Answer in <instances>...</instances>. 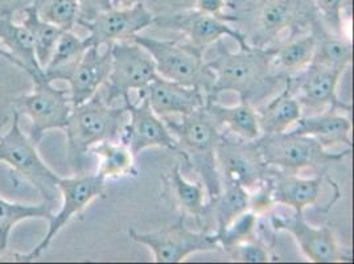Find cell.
I'll use <instances>...</instances> for the list:
<instances>
[{"mask_svg":"<svg viewBox=\"0 0 354 264\" xmlns=\"http://www.w3.org/2000/svg\"><path fill=\"white\" fill-rule=\"evenodd\" d=\"M212 48L213 57L207 61L214 72L216 81L207 101H216L222 93L234 91L241 102L259 107L284 88L287 79L274 72L266 48L250 46L232 52L223 40L212 45Z\"/></svg>","mask_w":354,"mask_h":264,"instance_id":"cell-1","label":"cell"},{"mask_svg":"<svg viewBox=\"0 0 354 264\" xmlns=\"http://www.w3.org/2000/svg\"><path fill=\"white\" fill-rule=\"evenodd\" d=\"M129 111L126 104H107L98 91L86 102L73 106L66 127V156L74 175L85 172L88 151L104 140L122 138Z\"/></svg>","mask_w":354,"mask_h":264,"instance_id":"cell-2","label":"cell"},{"mask_svg":"<svg viewBox=\"0 0 354 264\" xmlns=\"http://www.w3.org/2000/svg\"><path fill=\"white\" fill-rule=\"evenodd\" d=\"M164 122L176 139V151L201 178L207 200L216 197L222 189L216 162V149L221 139L222 127L209 111L207 103L187 117H164Z\"/></svg>","mask_w":354,"mask_h":264,"instance_id":"cell-3","label":"cell"},{"mask_svg":"<svg viewBox=\"0 0 354 264\" xmlns=\"http://www.w3.org/2000/svg\"><path fill=\"white\" fill-rule=\"evenodd\" d=\"M255 144L268 167L288 173L310 169L316 175H326L330 164L341 162L352 153V148L342 152H329L316 139L291 130L262 133Z\"/></svg>","mask_w":354,"mask_h":264,"instance_id":"cell-4","label":"cell"},{"mask_svg":"<svg viewBox=\"0 0 354 264\" xmlns=\"http://www.w3.org/2000/svg\"><path fill=\"white\" fill-rule=\"evenodd\" d=\"M131 40L151 55L160 77L184 86L200 88L207 97L210 94L216 75L204 59L205 49L189 41H169L142 35H135Z\"/></svg>","mask_w":354,"mask_h":264,"instance_id":"cell-5","label":"cell"},{"mask_svg":"<svg viewBox=\"0 0 354 264\" xmlns=\"http://www.w3.org/2000/svg\"><path fill=\"white\" fill-rule=\"evenodd\" d=\"M249 14L250 28L245 36L248 43L257 48L277 44L286 30L290 37L306 33L317 17L312 0H257Z\"/></svg>","mask_w":354,"mask_h":264,"instance_id":"cell-6","label":"cell"},{"mask_svg":"<svg viewBox=\"0 0 354 264\" xmlns=\"http://www.w3.org/2000/svg\"><path fill=\"white\" fill-rule=\"evenodd\" d=\"M20 117L14 109L11 123L0 136V162L7 164L17 176L30 182L40 193L43 201L53 207L59 193L57 188L59 176L45 164L39 155L37 144L23 132Z\"/></svg>","mask_w":354,"mask_h":264,"instance_id":"cell-7","label":"cell"},{"mask_svg":"<svg viewBox=\"0 0 354 264\" xmlns=\"http://www.w3.org/2000/svg\"><path fill=\"white\" fill-rule=\"evenodd\" d=\"M33 90L14 101V109L21 115L30 119V136L35 144H39L46 132L64 130L68 124L73 104L69 90L53 86L41 73L30 74Z\"/></svg>","mask_w":354,"mask_h":264,"instance_id":"cell-8","label":"cell"},{"mask_svg":"<svg viewBox=\"0 0 354 264\" xmlns=\"http://www.w3.org/2000/svg\"><path fill=\"white\" fill-rule=\"evenodd\" d=\"M158 75L153 59L142 45L133 40H123L111 44V68L104 84L107 104L118 100L131 102L130 93L142 91Z\"/></svg>","mask_w":354,"mask_h":264,"instance_id":"cell-9","label":"cell"},{"mask_svg":"<svg viewBox=\"0 0 354 264\" xmlns=\"http://www.w3.org/2000/svg\"><path fill=\"white\" fill-rule=\"evenodd\" d=\"M185 216L181 214L175 225L167 226L162 230L152 233H138L133 229L129 235L133 242L147 246L153 254L156 263H180L189 255L220 249V245L213 232L189 230L185 225Z\"/></svg>","mask_w":354,"mask_h":264,"instance_id":"cell-10","label":"cell"},{"mask_svg":"<svg viewBox=\"0 0 354 264\" xmlns=\"http://www.w3.org/2000/svg\"><path fill=\"white\" fill-rule=\"evenodd\" d=\"M57 188L62 198L61 207L56 214L50 217L48 230L41 242L32 249L30 254L20 256L21 261L30 262L39 258L49 247L56 235L71 222L75 214L81 213L95 198L104 197L106 180L97 172H84L68 178L59 177Z\"/></svg>","mask_w":354,"mask_h":264,"instance_id":"cell-11","label":"cell"},{"mask_svg":"<svg viewBox=\"0 0 354 264\" xmlns=\"http://www.w3.org/2000/svg\"><path fill=\"white\" fill-rule=\"evenodd\" d=\"M216 162L222 185L234 184L250 191L265 181L270 167L254 142L232 139L222 132L216 149Z\"/></svg>","mask_w":354,"mask_h":264,"instance_id":"cell-12","label":"cell"},{"mask_svg":"<svg viewBox=\"0 0 354 264\" xmlns=\"http://www.w3.org/2000/svg\"><path fill=\"white\" fill-rule=\"evenodd\" d=\"M344 72L310 62L301 72L287 78L286 86L310 114L328 109L352 111V104L339 101L337 85Z\"/></svg>","mask_w":354,"mask_h":264,"instance_id":"cell-13","label":"cell"},{"mask_svg":"<svg viewBox=\"0 0 354 264\" xmlns=\"http://www.w3.org/2000/svg\"><path fill=\"white\" fill-rule=\"evenodd\" d=\"M153 26H158L162 30L180 32L191 44L203 49H207V46L223 40V37L236 40L241 49L252 46L248 43L242 30L233 28L227 19L203 12L197 8L183 11L175 15L155 16Z\"/></svg>","mask_w":354,"mask_h":264,"instance_id":"cell-14","label":"cell"},{"mask_svg":"<svg viewBox=\"0 0 354 264\" xmlns=\"http://www.w3.org/2000/svg\"><path fill=\"white\" fill-rule=\"evenodd\" d=\"M271 226L277 232H286L292 235L304 254L313 263H339L351 262L352 258L345 255L339 247L330 227H316L310 225L303 214L292 216H272Z\"/></svg>","mask_w":354,"mask_h":264,"instance_id":"cell-15","label":"cell"},{"mask_svg":"<svg viewBox=\"0 0 354 264\" xmlns=\"http://www.w3.org/2000/svg\"><path fill=\"white\" fill-rule=\"evenodd\" d=\"M155 16L143 3L130 8H111L80 26L86 28L88 46H106L117 41L131 40L135 35L153 26Z\"/></svg>","mask_w":354,"mask_h":264,"instance_id":"cell-16","label":"cell"},{"mask_svg":"<svg viewBox=\"0 0 354 264\" xmlns=\"http://www.w3.org/2000/svg\"><path fill=\"white\" fill-rule=\"evenodd\" d=\"M129 119L120 138L136 156L147 148L160 147L176 151L175 136L149 106L146 98H138V102L126 103Z\"/></svg>","mask_w":354,"mask_h":264,"instance_id":"cell-17","label":"cell"},{"mask_svg":"<svg viewBox=\"0 0 354 264\" xmlns=\"http://www.w3.org/2000/svg\"><path fill=\"white\" fill-rule=\"evenodd\" d=\"M146 98L151 109L162 117H187L207 103V94L200 88L184 86L165 79L159 74L138 91V98Z\"/></svg>","mask_w":354,"mask_h":264,"instance_id":"cell-18","label":"cell"},{"mask_svg":"<svg viewBox=\"0 0 354 264\" xmlns=\"http://www.w3.org/2000/svg\"><path fill=\"white\" fill-rule=\"evenodd\" d=\"M110 68L111 45H106L104 50L97 46H88L82 59L59 78V81H66L69 84L72 104H81L94 97L106 84Z\"/></svg>","mask_w":354,"mask_h":264,"instance_id":"cell-19","label":"cell"},{"mask_svg":"<svg viewBox=\"0 0 354 264\" xmlns=\"http://www.w3.org/2000/svg\"><path fill=\"white\" fill-rule=\"evenodd\" d=\"M328 178L326 175L301 177L297 173L283 172L271 167L268 173L275 205L288 206L294 209L296 214H303L310 206L319 205L323 184Z\"/></svg>","mask_w":354,"mask_h":264,"instance_id":"cell-20","label":"cell"},{"mask_svg":"<svg viewBox=\"0 0 354 264\" xmlns=\"http://www.w3.org/2000/svg\"><path fill=\"white\" fill-rule=\"evenodd\" d=\"M291 131L316 139L323 147L346 144L352 148V122L341 115L339 110L328 109L320 113L301 117Z\"/></svg>","mask_w":354,"mask_h":264,"instance_id":"cell-21","label":"cell"},{"mask_svg":"<svg viewBox=\"0 0 354 264\" xmlns=\"http://www.w3.org/2000/svg\"><path fill=\"white\" fill-rule=\"evenodd\" d=\"M165 194L171 198L183 216H192L198 227H204L207 216V191L201 182H191L181 173V165H176L162 176Z\"/></svg>","mask_w":354,"mask_h":264,"instance_id":"cell-22","label":"cell"},{"mask_svg":"<svg viewBox=\"0 0 354 264\" xmlns=\"http://www.w3.org/2000/svg\"><path fill=\"white\" fill-rule=\"evenodd\" d=\"M315 45V36L308 30L307 33L291 36L286 41L266 46V49L270 53L274 72L287 79L310 65Z\"/></svg>","mask_w":354,"mask_h":264,"instance_id":"cell-23","label":"cell"},{"mask_svg":"<svg viewBox=\"0 0 354 264\" xmlns=\"http://www.w3.org/2000/svg\"><path fill=\"white\" fill-rule=\"evenodd\" d=\"M310 30L316 41L312 62L345 72L353 59L352 41L328 30L319 16L310 23Z\"/></svg>","mask_w":354,"mask_h":264,"instance_id":"cell-24","label":"cell"},{"mask_svg":"<svg viewBox=\"0 0 354 264\" xmlns=\"http://www.w3.org/2000/svg\"><path fill=\"white\" fill-rule=\"evenodd\" d=\"M0 45L11 55V64L28 75L44 72L36 59L30 30L23 23H16L12 16L0 15Z\"/></svg>","mask_w":354,"mask_h":264,"instance_id":"cell-25","label":"cell"},{"mask_svg":"<svg viewBox=\"0 0 354 264\" xmlns=\"http://www.w3.org/2000/svg\"><path fill=\"white\" fill-rule=\"evenodd\" d=\"M249 197L248 189L234 184H223L221 191L207 200L203 230L220 233L236 216L249 210Z\"/></svg>","mask_w":354,"mask_h":264,"instance_id":"cell-26","label":"cell"},{"mask_svg":"<svg viewBox=\"0 0 354 264\" xmlns=\"http://www.w3.org/2000/svg\"><path fill=\"white\" fill-rule=\"evenodd\" d=\"M207 107L218 120L222 129L232 132L238 139L254 142L262 136L257 109L248 102L236 106H223L216 101H207Z\"/></svg>","mask_w":354,"mask_h":264,"instance_id":"cell-27","label":"cell"},{"mask_svg":"<svg viewBox=\"0 0 354 264\" xmlns=\"http://www.w3.org/2000/svg\"><path fill=\"white\" fill-rule=\"evenodd\" d=\"M262 133L288 131L303 117V107L284 85L281 93L272 100L257 107Z\"/></svg>","mask_w":354,"mask_h":264,"instance_id":"cell-28","label":"cell"},{"mask_svg":"<svg viewBox=\"0 0 354 264\" xmlns=\"http://www.w3.org/2000/svg\"><path fill=\"white\" fill-rule=\"evenodd\" d=\"M98 156L100 165L97 173L104 180H115L122 177H135L138 169L135 167V155L130 147L118 140H104L90 149Z\"/></svg>","mask_w":354,"mask_h":264,"instance_id":"cell-29","label":"cell"},{"mask_svg":"<svg viewBox=\"0 0 354 264\" xmlns=\"http://www.w3.org/2000/svg\"><path fill=\"white\" fill-rule=\"evenodd\" d=\"M88 48L85 39L77 36L73 30H64L44 68L45 77L50 82L59 81L62 74L69 72L82 59Z\"/></svg>","mask_w":354,"mask_h":264,"instance_id":"cell-30","label":"cell"},{"mask_svg":"<svg viewBox=\"0 0 354 264\" xmlns=\"http://www.w3.org/2000/svg\"><path fill=\"white\" fill-rule=\"evenodd\" d=\"M52 209L44 201L39 205H27L10 202L0 197V252L7 249L10 235L17 223L33 218L49 220L53 216Z\"/></svg>","mask_w":354,"mask_h":264,"instance_id":"cell-31","label":"cell"},{"mask_svg":"<svg viewBox=\"0 0 354 264\" xmlns=\"http://www.w3.org/2000/svg\"><path fill=\"white\" fill-rule=\"evenodd\" d=\"M21 14L24 15L21 23L30 30L36 59L40 68L44 70L48 61L55 50V46L59 41V36L64 30L43 20L37 14L36 7H30Z\"/></svg>","mask_w":354,"mask_h":264,"instance_id":"cell-32","label":"cell"},{"mask_svg":"<svg viewBox=\"0 0 354 264\" xmlns=\"http://www.w3.org/2000/svg\"><path fill=\"white\" fill-rule=\"evenodd\" d=\"M259 227V216L252 210H245L236 216L220 233H214L220 249L229 251L239 243L257 239V230Z\"/></svg>","mask_w":354,"mask_h":264,"instance_id":"cell-33","label":"cell"},{"mask_svg":"<svg viewBox=\"0 0 354 264\" xmlns=\"http://www.w3.org/2000/svg\"><path fill=\"white\" fill-rule=\"evenodd\" d=\"M39 16L62 30H73L78 26L80 7L77 0H41L36 7Z\"/></svg>","mask_w":354,"mask_h":264,"instance_id":"cell-34","label":"cell"},{"mask_svg":"<svg viewBox=\"0 0 354 264\" xmlns=\"http://www.w3.org/2000/svg\"><path fill=\"white\" fill-rule=\"evenodd\" d=\"M226 252L234 262L241 263H267L274 261L267 245L259 239L239 243Z\"/></svg>","mask_w":354,"mask_h":264,"instance_id":"cell-35","label":"cell"},{"mask_svg":"<svg viewBox=\"0 0 354 264\" xmlns=\"http://www.w3.org/2000/svg\"><path fill=\"white\" fill-rule=\"evenodd\" d=\"M317 15H322L328 28L342 35V11L348 0H312Z\"/></svg>","mask_w":354,"mask_h":264,"instance_id":"cell-36","label":"cell"},{"mask_svg":"<svg viewBox=\"0 0 354 264\" xmlns=\"http://www.w3.org/2000/svg\"><path fill=\"white\" fill-rule=\"evenodd\" d=\"M250 197H249V209L252 210L254 213H257L259 217L262 214L268 213L274 206V198H272V193H271V185L268 181V176L266 178L262 184H259L255 189L249 191Z\"/></svg>","mask_w":354,"mask_h":264,"instance_id":"cell-37","label":"cell"},{"mask_svg":"<svg viewBox=\"0 0 354 264\" xmlns=\"http://www.w3.org/2000/svg\"><path fill=\"white\" fill-rule=\"evenodd\" d=\"M77 3L80 7L78 26L113 8V0H77Z\"/></svg>","mask_w":354,"mask_h":264,"instance_id":"cell-38","label":"cell"},{"mask_svg":"<svg viewBox=\"0 0 354 264\" xmlns=\"http://www.w3.org/2000/svg\"><path fill=\"white\" fill-rule=\"evenodd\" d=\"M229 7L226 0H196V8L207 12V14H212L214 16H220V17H225L229 21L234 23V17L226 15L225 11Z\"/></svg>","mask_w":354,"mask_h":264,"instance_id":"cell-39","label":"cell"},{"mask_svg":"<svg viewBox=\"0 0 354 264\" xmlns=\"http://www.w3.org/2000/svg\"><path fill=\"white\" fill-rule=\"evenodd\" d=\"M41 0H0V15L12 16L30 7H37Z\"/></svg>","mask_w":354,"mask_h":264,"instance_id":"cell-40","label":"cell"},{"mask_svg":"<svg viewBox=\"0 0 354 264\" xmlns=\"http://www.w3.org/2000/svg\"><path fill=\"white\" fill-rule=\"evenodd\" d=\"M14 115V109L8 110L6 107H0V136L8 129Z\"/></svg>","mask_w":354,"mask_h":264,"instance_id":"cell-41","label":"cell"},{"mask_svg":"<svg viewBox=\"0 0 354 264\" xmlns=\"http://www.w3.org/2000/svg\"><path fill=\"white\" fill-rule=\"evenodd\" d=\"M139 3H143V0H113V8H130Z\"/></svg>","mask_w":354,"mask_h":264,"instance_id":"cell-42","label":"cell"},{"mask_svg":"<svg viewBox=\"0 0 354 264\" xmlns=\"http://www.w3.org/2000/svg\"><path fill=\"white\" fill-rule=\"evenodd\" d=\"M0 57H3V59H7V61H10V62H12V57H11V55L0 45Z\"/></svg>","mask_w":354,"mask_h":264,"instance_id":"cell-43","label":"cell"}]
</instances>
